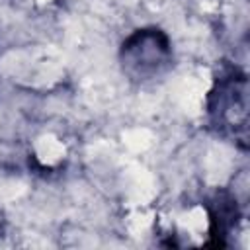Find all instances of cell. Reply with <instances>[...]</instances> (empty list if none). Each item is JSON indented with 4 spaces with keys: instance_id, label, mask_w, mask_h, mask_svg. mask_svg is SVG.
<instances>
[{
    "instance_id": "6da1fadb",
    "label": "cell",
    "mask_w": 250,
    "mask_h": 250,
    "mask_svg": "<svg viewBox=\"0 0 250 250\" xmlns=\"http://www.w3.org/2000/svg\"><path fill=\"white\" fill-rule=\"evenodd\" d=\"M168 39L158 29H143L137 31L123 43V57L127 62L139 64L141 72H150L168 57Z\"/></svg>"
}]
</instances>
